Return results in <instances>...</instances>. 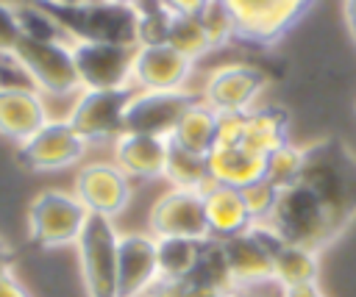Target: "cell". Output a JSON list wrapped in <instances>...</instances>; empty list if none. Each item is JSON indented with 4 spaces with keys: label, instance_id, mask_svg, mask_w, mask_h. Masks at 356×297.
Wrapping results in <instances>:
<instances>
[{
    "label": "cell",
    "instance_id": "1",
    "mask_svg": "<svg viewBox=\"0 0 356 297\" xmlns=\"http://www.w3.org/2000/svg\"><path fill=\"white\" fill-rule=\"evenodd\" d=\"M300 183L323 203L339 230L356 219V155L342 139H320L303 147Z\"/></svg>",
    "mask_w": 356,
    "mask_h": 297
},
{
    "label": "cell",
    "instance_id": "2",
    "mask_svg": "<svg viewBox=\"0 0 356 297\" xmlns=\"http://www.w3.org/2000/svg\"><path fill=\"white\" fill-rule=\"evenodd\" d=\"M70 42H108L139 47L136 3L120 0H75L42 6Z\"/></svg>",
    "mask_w": 356,
    "mask_h": 297
},
{
    "label": "cell",
    "instance_id": "3",
    "mask_svg": "<svg viewBox=\"0 0 356 297\" xmlns=\"http://www.w3.org/2000/svg\"><path fill=\"white\" fill-rule=\"evenodd\" d=\"M11 61L42 97H75L81 92L72 42L67 39H39L22 33Z\"/></svg>",
    "mask_w": 356,
    "mask_h": 297
},
{
    "label": "cell",
    "instance_id": "4",
    "mask_svg": "<svg viewBox=\"0 0 356 297\" xmlns=\"http://www.w3.org/2000/svg\"><path fill=\"white\" fill-rule=\"evenodd\" d=\"M267 228L275 230L278 239L306 247L312 253L325 250L342 230L331 219V214L323 208V203L298 180L295 186L278 192L275 211L267 222Z\"/></svg>",
    "mask_w": 356,
    "mask_h": 297
},
{
    "label": "cell",
    "instance_id": "5",
    "mask_svg": "<svg viewBox=\"0 0 356 297\" xmlns=\"http://www.w3.org/2000/svg\"><path fill=\"white\" fill-rule=\"evenodd\" d=\"M89 211L72 192L44 189L28 205V239L42 250L70 247L78 241Z\"/></svg>",
    "mask_w": 356,
    "mask_h": 297
},
{
    "label": "cell",
    "instance_id": "6",
    "mask_svg": "<svg viewBox=\"0 0 356 297\" xmlns=\"http://www.w3.org/2000/svg\"><path fill=\"white\" fill-rule=\"evenodd\" d=\"M134 86L125 89H81L72 97L67 122L81 133L86 144H103L125 133V111L134 97Z\"/></svg>",
    "mask_w": 356,
    "mask_h": 297
},
{
    "label": "cell",
    "instance_id": "7",
    "mask_svg": "<svg viewBox=\"0 0 356 297\" xmlns=\"http://www.w3.org/2000/svg\"><path fill=\"white\" fill-rule=\"evenodd\" d=\"M117 247L120 230L114 228V219L89 214L75 241L81 278L89 297H117Z\"/></svg>",
    "mask_w": 356,
    "mask_h": 297
},
{
    "label": "cell",
    "instance_id": "8",
    "mask_svg": "<svg viewBox=\"0 0 356 297\" xmlns=\"http://www.w3.org/2000/svg\"><path fill=\"white\" fill-rule=\"evenodd\" d=\"M314 0H222L236 22V39L248 44H275L298 19L312 8Z\"/></svg>",
    "mask_w": 356,
    "mask_h": 297
},
{
    "label": "cell",
    "instance_id": "9",
    "mask_svg": "<svg viewBox=\"0 0 356 297\" xmlns=\"http://www.w3.org/2000/svg\"><path fill=\"white\" fill-rule=\"evenodd\" d=\"M273 239H275L273 228L253 225L250 230H245L234 239L217 241L231 291L245 294L250 289L273 283V253H270Z\"/></svg>",
    "mask_w": 356,
    "mask_h": 297
},
{
    "label": "cell",
    "instance_id": "10",
    "mask_svg": "<svg viewBox=\"0 0 356 297\" xmlns=\"http://www.w3.org/2000/svg\"><path fill=\"white\" fill-rule=\"evenodd\" d=\"M89 144L67 122V117H53L42 130L17 147V158L31 172H58L75 167L86 155Z\"/></svg>",
    "mask_w": 356,
    "mask_h": 297
},
{
    "label": "cell",
    "instance_id": "11",
    "mask_svg": "<svg viewBox=\"0 0 356 297\" xmlns=\"http://www.w3.org/2000/svg\"><path fill=\"white\" fill-rule=\"evenodd\" d=\"M200 100V92L172 89V92H142L136 89L125 111V133H145L170 139L181 117Z\"/></svg>",
    "mask_w": 356,
    "mask_h": 297
},
{
    "label": "cell",
    "instance_id": "12",
    "mask_svg": "<svg viewBox=\"0 0 356 297\" xmlns=\"http://www.w3.org/2000/svg\"><path fill=\"white\" fill-rule=\"evenodd\" d=\"M147 233L153 239H192L206 241V208L203 194L189 189H167L147 211Z\"/></svg>",
    "mask_w": 356,
    "mask_h": 297
},
{
    "label": "cell",
    "instance_id": "13",
    "mask_svg": "<svg viewBox=\"0 0 356 297\" xmlns=\"http://www.w3.org/2000/svg\"><path fill=\"white\" fill-rule=\"evenodd\" d=\"M72 194L89 214L114 219L128 208L134 189L131 178L114 161H89L78 169Z\"/></svg>",
    "mask_w": 356,
    "mask_h": 297
},
{
    "label": "cell",
    "instance_id": "14",
    "mask_svg": "<svg viewBox=\"0 0 356 297\" xmlns=\"http://www.w3.org/2000/svg\"><path fill=\"white\" fill-rule=\"evenodd\" d=\"M267 75L259 67L234 61L211 69L200 89V100L217 114H242L256 108V100L261 97Z\"/></svg>",
    "mask_w": 356,
    "mask_h": 297
},
{
    "label": "cell",
    "instance_id": "15",
    "mask_svg": "<svg viewBox=\"0 0 356 297\" xmlns=\"http://www.w3.org/2000/svg\"><path fill=\"white\" fill-rule=\"evenodd\" d=\"M136 47L108 42H72V58L81 89H125L131 86Z\"/></svg>",
    "mask_w": 356,
    "mask_h": 297
},
{
    "label": "cell",
    "instance_id": "16",
    "mask_svg": "<svg viewBox=\"0 0 356 297\" xmlns=\"http://www.w3.org/2000/svg\"><path fill=\"white\" fill-rule=\"evenodd\" d=\"M195 72V61L164 44H139L134 56L131 86L142 92H172L189 89V78Z\"/></svg>",
    "mask_w": 356,
    "mask_h": 297
},
{
    "label": "cell",
    "instance_id": "17",
    "mask_svg": "<svg viewBox=\"0 0 356 297\" xmlns=\"http://www.w3.org/2000/svg\"><path fill=\"white\" fill-rule=\"evenodd\" d=\"M47 97L31 83H0V136L17 147L50 122Z\"/></svg>",
    "mask_w": 356,
    "mask_h": 297
},
{
    "label": "cell",
    "instance_id": "18",
    "mask_svg": "<svg viewBox=\"0 0 356 297\" xmlns=\"http://www.w3.org/2000/svg\"><path fill=\"white\" fill-rule=\"evenodd\" d=\"M159 247L150 233H120L117 297H139L159 283Z\"/></svg>",
    "mask_w": 356,
    "mask_h": 297
},
{
    "label": "cell",
    "instance_id": "19",
    "mask_svg": "<svg viewBox=\"0 0 356 297\" xmlns=\"http://www.w3.org/2000/svg\"><path fill=\"white\" fill-rule=\"evenodd\" d=\"M170 139L145 136V133H120L111 144V161L131 180H156L164 178Z\"/></svg>",
    "mask_w": 356,
    "mask_h": 297
},
{
    "label": "cell",
    "instance_id": "20",
    "mask_svg": "<svg viewBox=\"0 0 356 297\" xmlns=\"http://www.w3.org/2000/svg\"><path fill=\"white\" fill-rule=\"evenodd\" d=\"M200 194H203L206 225H209L211 241H225V239H234L253 228V219L248 214V205H245V197L239 189L209 183Z\"/></svg>",
    "mask_w": 356,
    "mask_h": 297
},
{
    "label": "cell",
    "instance_id": "21",
    "mask_svg": "<svg viewBox=\"0 0 356 297\" xmlns=\"http://www.w3.org/2000/svg\"><path fill=\"white\" fill-rule=\"evenodd\" d=\"M206 167H209V180L220 183V186H231V189H248L259 180H264V169H267V158L256 155L239 144H214V150L206 155Z\"/></svg>",
    "mask_w": 356,
    "mask_h": 297
},
{
    "label": "cell",
    "instance_id": "22",
    "mask_svg": "<svg viewBox=\"0 0 356 297\" xmlns=\"http://www.w3.org/2000/svg\"><path fill=\"white\" fill-rule=\"evenodd\" d=\"M289 142V119L284 108L278 105H256L242 114V136L239 147L256 153V155H270L278 147Z\"/></svg>",
    "mask_w": 356,
    "mask_h": 297
},
{
    "label": "cell",
    "instance_id": "23",
    "mask_svg": "<svg viewBox=\"0 0 356 297\" xmlns=\"http://www.w3.org/2000/svg\"><path fill=\"white\" fill-rule=\"evenodd\" d=\"M270 253H273V283L278 289H295V286L317 283V278H320V253L289 244L278 236L273 239Z\"/></svg>",
    "mask_w": 356,
    "mask_h": 297
},
{
    "label": "cell",
    "instance_id": "24",
    "mask_svg": "<svg viewBox=\"0 0 356 297\" xmlns=\"http://www.w3.org/2000/svg\"><path fill=\"white\" fill-rule=\"evenodd\" d=\"M217 119H220V114L214 108H209L203 100H197L175 125L170 144H178L197 155H209L217 144Z\"/></svg>",
    "mask_w": 356,
    "mask_h": 297
},
{
    "label": "cell",
    "instance_id": "25",
    "mask_svg": "<svg viewBox=\"0 0 356 297\" xmlns=\"http://www.w3.org/2000/svg\"><path fill=\"white\" fill-rule=\"evenodd\" d=\"M209 241V239H206ZM206 241H192V239H156L159 247V280H184L189 283L203 244Z\"/></svg>",
    "mask_w": 356,
    "mask_h": 297
},
{
    "label": "cell",
    "instance_id": "26",
    "mask_svg": "<svg viewBox=\"0 0 356 297\" xmlns=\"http://www.w3.org/2000/svg\"><path fill=\"white\" fill-rule=\"evenodd\" d=\"M164 180L170 189H189V192H203L209 180V167L206 155L189 153L178 144H170L167 150V164H164Z\"/></svg>",
    "mask_w": 356,
    "mask_h": 297
},
{
    "label": "cell",
    "instance_id": "27",
    "mask_svg": "<svg viewBox=\"0 0 356 297\" xmlns=\"http://www.w3.org/2000/svg\"><path fill=\"white\" fill-rule=\"evenodd\" d=\"M167 44L172 50H178L181 56H186L189 61L203 58L211 50V42L197 19V14H175L167 31Z\"/></svg>",
    "mask_w": 356,
    "mask_h": 297
},
{
    "label": "cell",
    "instance_id": "28",
    "mask_svg": "<svg viewBox=\"0 0 356 297\" xmlns=\"http://www.w3.org/2000/svg\"><path fill=\"white\" fill-rule=\"evenodd\" d=\"M303 164H306V153L303 147L286 142L284 147H278L275 153L267 155V169H264V180L273 183L278 192L295 186L300 180V172H303Z\"/></svg>",
    "mask_w": 356,
    "mask_h": 297
},
{
    "label": "cell",
    "instance_id": "29",
    "mask_svg": "<svg viewBox=\"0 0 356 297\" xmlns=\"http://www.w3.org/2000/svg\"><path fill=\"white\" fill-rule=\"evenodd\" d=\"M197 19H200V25H203V31H206V36L211 42V50L214 47H225L228 42L236 39V22H234L231 11L222 6V0H209L200 8Z\"/></svg>",
    "mask_w": 356,
    "mask_h": 297
},
{
    "label": "cell",
    "instance_id": "30",
    "mask_svg": "<svg viewBox=\"0 0 356 297\" xmlns=\"http://www.w3.org/2000/svg\"><path fill=\"white\" fill-rule=\"evenodd\" d=\"M242 197H245V205H248L253 225H267L273 211H275V203H278V189L267 180H259V183L242 189Z\"/></svg>",
    "mask_w": 356,
    "mask_h": 297
},
{
    "label": "cell",
    "instance_id": "31",
    "mask_svg": "<svg viewBox=\"0 0 356 297\" xmlns=\"http://www.w3.org/2000/svg\"><path fill=\"white\" fill-rule=\"evenodd\" d=\"M19 39H22L19 8L14 0H0V58H11Z\"/></svg>",
    "mask_w": 356,
    "mask_h": 297
},
{
    "label": "cell",
    "instance_id": "32",
    "mask_svg": "<svg viewBox=\"0 0 356 297\" xmlns=\"http://www.w3.org/2000/svg\"><path fill=\"white\" fill-rule=\"evenodd\" d=\"M0 297H31L28 289L14 278V272L0 275Z\"/></svg>",
    "mask_w": 356,
    "mask_h": 297
},
{
    "label": "cell",
    "instance_id": "33",
    "mask_svg": "<svg viewBox=\"0 0 356 297\" xmlns=\"http://www.w3.org/2000/svg\"><path fill=\"white\" fill-rule=\"evenodd\" d=\"M172 14H200L209 0H161Z\"/></svg>",
    "mask_w": 356,
    "mask_h": 297
},
{
    "label": "cell",
    "instance_id": "34",
    "mask_svg": "<svg viewBox=\"0 0 356 297\" xmlns=\"http://www.w3.org/2000/svg\"><path fill=\"white\" fill-rule=\"evenodd\" d=\"M186 297H239L231 289H217V286H189Z\"/></svg>",
    "mask_w": 356,
    "mask_h": 297
},
{
    "label": "cell",
    "instance_id": "35",
    "mask_svg": "<svg viewBox=\"0 0 356 297\" xmlns=\"http://www.w3.org/2000/svg\"><path fill=\"white\" fill-rule=\"evenodd\" d=\"M281 297H325L317 283L309 286H295V289H281Z\"/></svg>",
    "mask_w": 356,
    "mask_h": 297
},
{
    "label": "cell",
    "instance_id": "36",
    "mask_svg": "<svg viewBox=\"0 0 356 297\" xmlns=\"http://www.w3.org/2000/svg\"><path fill=\"white\" fill-rule=\"evenodd\" d=\"M345 19H348L350 36H353V42H356V0H345Z\"/></svg>",
    "mask_w": 356,
    "mask_h": 297
},
{
    "label": "cell",
    "instance_id": "37",
    "mask_svg": "<svg viewBox=\"0 0 356 297\" xmlns=\"http://www.w3.org/2000/svg\"><path fill=\"white\" fill-rule=\"evenodd\" d=\"M11 250H8V244L0 239V275H6V272H11Z\"/></svg>",
    "mask_w": 356,
    "mask_h": 297
},
{
    "label": "cell",
    "instance_id": "38",
    "mask_svg": "<svg viewBox=\"0 0 356 297\" xmlns=\"http://www.w3.org/2000/svg\"><path fill=\"white\" fill-rule=\"evenodd\" d=\"M120 3H139V0H120Z\"/></svg>",
    "mask_w": 356,
    "mask_h": 297
}]
</instances>
